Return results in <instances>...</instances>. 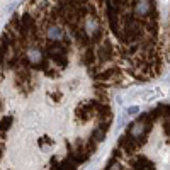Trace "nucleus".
I'll use <instances>...</instances> for the list:
<instances>
[{
  "label": "nucleus",
  "mask_w": 170,
  "mask_h": 170,
  "mask_svg": "<svg viewBox=\"0 0 170 170\" xmlns=\"http://www.w3.org/2000/svg\"><path fill=\"white\" fill-rule=\"evenodd\" d=\"M168 48H170V36H168Z\"/></svg>",
  "instance_id": "f03ea898"
},
{
  "label": "nucleus",
  "mask_w": 170,
  "mask_h": 170,
  "mask_svg": "<svg viewBox=\"0 0 170 170\" xmlns=\"http://www.w3.org/2000/svg\"><path fill=\"white\" fill-rule=\"evenodd\" d=\"M121 83L104 0H26L0 34V170H78Z\"/></svg>",
  "instance_id": "f257e3e1"
}]
</instances>
